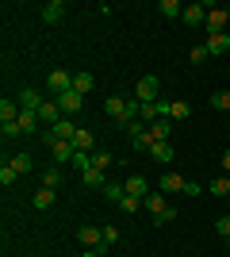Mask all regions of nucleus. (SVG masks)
Instances as JSON below:
<instances>
[{
    "instance_id": "nucleus-1",
    "label": "nucleus",
    "mask_w": 230,
    "mask_h": 257,
    "mask_svg": "<svg viewBox=\"0 0 230 257\" xmlns=\"http://www.w3.org/2000/svg\"><path fill=\"white\" fill-rule=\"evenodd\" d=\"M134 100L138 104H153V100H161V77L146 73L138 85H134Z\"/></svg>"
},
{
    "instance_id": "nucleus-2",
    "label": "nucleus",
    "mask_w": 230,
    "mask_h": 257,
    "mask_svg": "<svg viewBox=\"0 0 230 257\" xmlns=\"http://www.w3.org/2000/svg\"><path fill=\"white\" fill-rule=\"evenodd\" d=\"M46 88H50V96L69 92V88H73V73H69V69H50V73H46Z\"/></svg>"
},
{
    "instance_id": "nucleus-3",
    "label": "nucleus",
    "mask_w": 230,
    "mask_h": 257,
    "mask_svg": "<svg viewBox=\"0 0 230 257\" xmlns=\"http://www.w3.org/2000/svg\"><path fill=\"white\" fill-rule=\"evenodd\" d=\"M77 242L85 249H108L104 246V226H77Z\"/></svg>"
},
{
    "instance_id": "nucleus-4",
    "label": "nucleus",
    "mask_w": 230,
    "mask_h": 257,
    "mask_svg": "<svg viewBox=\"0 0 230 257\" xmlns=\"http://www.w3.org/2000/svg\"><path fill=\"white\" fill-rule=\"evenodd\" d=\"M207 12H211V4H184V27H203L207 23Z\"/></svg>"
},
{
    "instance_id": "nucleus-5",
    "label": "nucleus",
    "mask_w": 230,
    "mask_h": 257,
    "mask_svg": "<svg viewBox=\"0 0 230 257\" xmlns=\"http://www.w3.org/2000/svg\"><path fill=\"white\" fill-rule=\"evenodd\" d=\"M54 100H58V107H62V115H69V119L85 107V96H81V92H73V88H69V92H62V96H54Z\"/></svg>"
},
{
    "instance_id": "nucleus-6",
    "label": "nucleus",
    "mask_w": 230,
    "mask_h": 257,
    "mask_svg": "<svg viewBox=\"0 0 230 257\" xmlns=\"http://www.w3.org/2000/svg\"><path fill=\"white\" fill-rule=\"evenodd\" d=\"M226 23H230V12H226V8H215V4H211L207 23H203V27H207V35H222V31H226Z\"/></svg>"
},
{
    "instance_id": "nucleus-7",
    "label": "nucleus",
    "mask_w": 230,
    "mask_h": 257,
    "mask_svg": "<svg viewBox=\"0 0 230 257\" xmlns=\"http://www.w3.org/2000/svg\"><path fill=\"white\" fill-rule=\"evenodd\" d=\"M184 177H180V173H161V181H157V192H165V196H176V192H184Z\"/></svg>"
},
{
    "instance_id": "nucleus-8",
    "label": "nucleus",
    "mask_w": 230,
    "mask_h": 257,
    "mask_svg": "<svg viewBox=\"0 0 230 257\" xmlns=\"http://www.w3.org/2000/svg\"><path fill=\"white\" fill-rule=\"evenodd\" d=\"M203 46H207L211 58H226V54H230V35L226 31H222V35H207V43H203Z\"/></svg>"
},
{
    "instance_id": "nucleus-9",
    "label": "nucleus",
    "mask_w": 230,
    "mask_h": 257,
    "mask_svg": "<svg viewBox=\"0 0 230 257\" xmlns=\"http://www.w3.org/2000/svg\"><path fill=\"white\" fill-rule=\"evenodd\" d=\"M146 131H150L153 142H169V135H173V119H169V115H165V119H153Z\"/></svg>"
},
{
    "instance_id": "nucleus-10",
    "label": "nucleus",
    "mask_w": 230,
    "mask_h": 257,
    "mask_svg": "<svg viewBox=\"0 0 230 257\" xmlns=\"http://www.w3.org/2000/svg\"><path fill=\"white\" fill-rule=\"evenodd\" d=\"M58 119H66V115H62V107H58V100H43V107H39V123L54 127Z\"/></svg>"
},
{
    "instance_id": "nucleus-11",
    "label": "nucleus",
    "mask_w": 230,
    "mask_h": 257,
    "mask_svg": "<svg viewBox=\"0 0 230 257\" xmlns=\"http://www.w3.org/2000/svg\"><path fill=\"white\" fill-rule=\"evenodd\" d=\"M54 200H58L54 188H39V192L31 196V207H35V211H50V207H54Z\"/></svg>"
},
{
    "instance_id": "nucleus-12",
    "label": "nucleus",
    "mask_w": 230,
    "mask_h": 257,
    "mask_svg": "<svg viewBox=\"0 0 230 257\" xmlns=\"http://www.w3.org/2000/svg\"><path fill=\"white\" fill-rule=\"evenodd\" d=\"M20 100H0V127H8V123H16L20 119Z\"/></svg>"
},
{
    "instance_id": "nucleus-13",
    "label": "nucleus",
    "mask_w": 230,
    "mask_h": 257,
    "mask_svg": "<svg viewBox=\"0 0 230 257\" xmlns=\"http://www.w3.org/2000/svg\"><path fill=\"white\" fill-rule=\"evenodd\" d=\"M73 154H77V146L62 139V142L54 146V150H50V158H54V165H69V161H73Z\"/></svg>"
},
{
    "instance_id": "nucleus-14",
    "label": "nucleus",
    "mask_w": 230,
    "mask_h": 257,
    "mask_svg": "<svg viewBox=\"0 0 230 257\" xmlns=\"http://www.w3.org/2000/svg\"><path fill=\"white\" fill-rule=\"evenodd\" d=\"M66 16V0H50V4H43V23H58Z\"/></svg>"
},
{
    "instance_id": "nucleus-15",
    "label": "nucleus",
    "mask_w": 230,
    "mask_h": 257,
    "mask_svg": "<svg viewBox=\"0 0 230 257\" xmlns=\"http://www.w3.org/2000/svg\"><path fill=\"white\" fill-rule=\"evenodd\" d=\"M16 123H20L23 135H43V131H39V111H20V119H16Z\"/></svg>"
},
{
    "instance_id": "nucleus-16",
    "label": "nucleus",
    "mask_w": 230,
    "mask_h": 257,
    "mask_svg": "<svg viewBox=\"0 0 230 257\" xmlns=\"http://www.w3.org/2000/svg\"><path fill=\"white\" fill-rule=\"evenodd\" d=\"M123 188H127V196H150V181H146V177H127V184H123Z\"/></svg>"
},
{
    "instance_id": "nucleus-17",
    "label": "nucleus",
    "mask_w": 230,
    "mask_h": 257,
    "mask_svg": "<svg viewBox=\"0 0 230 257\" xmlns=\"http://www.w3.org/2000/svg\"><path fill=\"white\" fill-rule=\"evenodd\" d=\"M50 131H54V135H58V139H66V142H73V135H77V131H81V127H77V123H73V119H58V123H54V127H50Z\"/></svg>"
},
{
    "instance_id": "nucleus-18",
    "label": "nucleus",
    "mask_w": 230,
    "mask_h": 257,
    "mask_svg": "<svg viewBox=\"0 0 230 257\" xmlns=\"http://www.w3.org/2000/svg\"><path fill=\"white\" fill-rule=\"evenodd\" d=\"M73 146H77V150H85V154L100 150V146H96V135H92V131H77V135H73Z\"/></svg>"
},
{
    "instance_id": "nucleus-19",
    "label": "nucleus",
    "mask_w": 230,
    "mask_h": 257,
    "mask_svg": "<svg viewBox=\"0 0 230 257\" xmlns=\"http://www.w3.org/2000/svg\"><path fill=\"white\" fill-rule=\"evenodd\" d=\"M150 158L157 161V165H169V161H173V146H169V142H153V146H150Z\"/></svg>"
},
{
    "instance_id": "nucleus-20",
    "label": "nucleus",
    "mask_w": 230,
    "mask_h": 257,
    "mask_svg": "<svg viewBox=\"0 0 230 257\" xmlns=\"http://www.w3.org/2000/svg\"><path fill=\"white\" fill-rule=\"evenodd\" d=\"M20 107L23 111H39V107H43V96H39L35 88H23L20 92Z\"/></svg>"
},
{
    "instance_id": "nucleus-21",
    "label": "nucleus",
    "mask_w": 230,
    "mask_h": 257,
    "mask_svg": "<svg viewBox=\"0 0 230 257\" xmlns=\"http://www.w3.org/2000/svg\"><path fill=\"white\" fill-rule=\"evenodd\" d=\"M39 181H43V188H54V192H58V184H62V169H58V165H46V169L39 173Z\"/></svg>"
},
{
    "instance_id": "nucleus-22",
    "label": "nucleus",
    "mask_w": 230,
    "mask_h": 257,
    "mask_svg": "<svg viewBox=\"0 0 230 257\" xmlns=\"http://www.w3.org/2000/svg\"><path fill=\"white\" fill-rule=\"evenodd\" d=\"M81 184H85V188H100V192H104V169H85L81 173Z\"/></svg>"
},
{
    "instance_id": "nucleus-23",
    "label": "nucleus",
    "mask_w": 230,
    "mask_h": 257,
    "mask_svg": "<svg viewBox=\"0 0 230 257\" xmlns=\"http://www.w3.org/2000/svg\"><path fill=\"white\" fill-rule=\"evenodd\" d=\"M157 12H161L165 20H180V16H184V4H180V0H161Z\"/></svg>"
},
{
    "instance_id": "nucleus-24",
    "label": "nucleus",
    "mask_w": 230,
    "mask_h": 257,
    "mask_svg": "<svg viewBox=\"0 0 230 257\" xmlns=\"http://www.w3.org/2000/svg\"><path fill=\"white\" fill-rule=\"evenodd\" d=\"M8 161L16 165V173H31V169H39V165H35V158H31L27 150H20L16 158H8Z\"/></svg>"
},
{
    "instance_id": "nucleus-25",
    "label": "nucleus",
    "mask_w": 230,
    "mask_h": 257,
    "mask_svg": "<svg viewBox=\"0 0 230 257\" xmlns=\"http://www.w3.org/2000/svg\"><path fill=\"white\" fill-rule=\"evenodd\" d=\"M142 204H146V211H150L153 219H157V215H161L165 207H169V204H165V192H153V196H146Z\"/></svg>"
},
{
    "instance_id": "nucleus-26",
    "label": "nucleus",
    "mask_w": 230,
    "mask_h": 257,
    "mask_svg": "<svg viewBox=\"0 0 230 257\" xmlns=\"http://www.w3.org/2000/svg\"><path fill=\"white\" fill-rule=\"evenodd\" d=\"M92 85H96V77H92V73H73V92L85 96V92H92Z\"/></svg>"
},
{
    "instance_id": "nucleus-27",
    "label": "nucleus",
    "mask_w": 230,
    "mask_h": 257,
    "mask_svg": "<svg viewBox=\"0 0 230 257\" xmlns=\"http://www.w3.org/2000/svg\"><path fill=\"white\" fill-rule=\"evenodd\" d=\"M188 115H192L188 100H169V119H188Z\"/></svg>"
},
{
    "instance_id": "nucleus-28",
    "label": "nucleus",
    "mask_w": 230,
    "mask_h": 257,
    "mask_svg": "<svg viewBox=\"0 0 230 257\" xmlns=\"http://www.w3.org/2000/svg\"><path fill=\"white\" fill-rule=\"evenodd\" d=\"M123 196H127V188H123V184H104V200H108V204H123Z\"/></svg>"
},
{
    "instance_id": "nucleus-29",
    "label": "nucleus",
    "mask_w": 230,
    "mask_h": 257,
    "mask_svg": "<svg viewBox=\"0 0 230 257\" xmlns=\"http://www.w3.org/2000/svg\"><path fill=\"white\" fill-rule=\"evenodd\" d=\"M211 107H215V111H230V88L211 92Z\"/></svg>"
},
{
    "instance_id": "nucleus-30",
    "label": "nucleus",
    "mask_w": 230,
    "mask_h": 257,
    "mask_svg": "<svg viewBox=\"0 0 230 257\" xmlns=\"http://www.w3.org/2000/svg\"><path fill=\"white\" fill-rule=\"evenodd\" d=\"M16 181H20V173H16V165H12V161H4V165H0V184H4V188H12Z\"/></svg>"
},
{
    "instance_id": "nucleus-31",
    "label": "nucleus",
    "mask_w": 230,
    "mask_h": 257,
    "mask_svg": "<svg viewBox=\"0 0 230 257\" xmlns=\"http://www.w3.org/2000/svg\"><path fill=\"white\" fill-rule=\"evenodd\" d=\"M127 139H131V146H134V150H142V154H150V146H153L150 131H142V135H127Z\"/></svg>"
},
{
    "instance_id": "nucleus-32",
    "label": "nucleus",
    "mask_w": 230,
    "mask_h": 257,
    "mask_svg": "<svg viewBox=\"0 0 230 257\" xmlns=\"http://www.w3.org/2000/svg\"><path fill=\"white\" fill-rule=\"evenodd\" d=\"M108 165H115L111 150H92V169H108Z\"/></svg>"
},
{
    "instance_id": "nucleus-33",
    "label": "nucleus",
    "mask_w": 230,
    "mask_h": 257,
    "mask_svg": "<svg viewBox=\"0 0 230 257\" xmlns=\"http://www.w3.org/2000/svg\"><path fill=\"white\" fill-rule=\"evenodd\" d=\"M211 196H230V177H215V181L207 184Z\"/></svg>"
},
{
    "instance_id": "nucleus-34",
    "label": "nucleus",
    "mask_w": 230,
    "mask_h": 257,
    "mask_svg": "<svg viewBox=\"0 0 230 257\" xmlns=\"http://www.w3.org/2000/svg\"><path fill=\"white\" fill-rule=\"evenodd\" d=\"M119 207H123L127 215H134V211H142L146 204H142V196H123V204H119Z\"/></svg>"
},
{
    "instance_id": "nucleus-35",
    "label": "nucleus",
    "mask_w": 230,
    "mask_h": 257,
    "mask_svg": "<svg viewBox=\"0 0 230 257\" xmlns=\"http://www.w3.org/2000/svg\"><path fill=\"white\" fill-rule=\"evenodd\" d=\"M207 58H211V54H207V46H203V43H196V46H192V54H188V62H192V65H203Z\"/></svg>"
},
{
    "instance_id": "nucleus-36",
    "label": "nucleus",
    "mask_w": 230,
    "mask_h": 257,
    "mask_svg": "<svg viewBox=\"0 0 230 257\" xmlns=\"http://www.w3.org/2000/svg\"><path fill=\"white\" fill-rule=\"evenodd\" d=\"M215 230H219V238H226V242H230V215H222L219 223H215Z\"/></svg>"
},
{
    "instance_id": "nucleus-37",
    "label": "nucleus",
    "mask_w": 230,
    "mask_h": 257,
    "mask_svg": "<svg viewBox=\"0 0 230 257\" xmlns=\"http://www.w3.org/2000/svg\"><path fill=\"white\" fill-rule=\"evenodd\" d=\"M115 242H119V230H115V226H104V246H115Z\"/></svg>"
},
{
    "instance_id": "nucleus-38",
    "label": "nucleus",
    "mask_w": 230,
    "mask_h": 257,
    "mask_svg": "<svg viewBox=\"0 0 230 257\" xmlns=\"http://www.w3.org/2000/svg\"><path fill=\"white\" fill-rule=\"evenodd\" d=\"M0 131H4V139H23L20 123H8V127H0Z\"/></svg>"
},
{
    "instance_id": "nucleus-39",
    "label": "nucleus",
    "mask_w": 230,
    "mask_h": 257,
    "mask_svg": "<svg viewBox=\"0 0 230 257\" xmlns=\"http://www.w3.org/2000/svg\"><path fill=\"white\" fill-rule=\"evenodd\" d=\"M173 219H176V207H173V204H169V207H165V211H161V215H157V226H161V223H173Z\"/></svg>"
},
{
    "instance_id": "nucleus-40",
    "label": "nucleus",
    "mask_w": 230,
    "mask_h": 257,
    "mask_svg": "<svg viewBox=\"0 0 230 257\" xmlns=\"http://www.w3.org/2000/svg\"><path fill=\"white\" fill-rule=\"evenodd\" d=\"M81 257H108V249H85Z\"/></svg>"
},
{
    "instance_id": "nucleus-41",
    "label": "nucleus",
    "mask_w": 230,
    "mask_h": 257,
    "mask_svg": "<svg viewBox=\"0 0 230 257\" xmlns=\"http://www.w3.org/2000/svg\"><path fill=\"white\" fill-rule=\"evenodd\" d=\"M222 173H230V150L222 154Z\"/></svg>"
},
{
    "instance_id": "nucleus-42",
    "label": "nucleus",
    "mask_w": 230,
    "mask_h": 257,
    "mask_svg": "<svg viewBox=\"0 0 230 257\" xmlns=\"http://www.w3.org/2000/svg\"><path fill=\"white\" fill-rule=\"evenodd\" d=\"M27 257H39V253H27Z\"/></svg>"
}]
</instances>
